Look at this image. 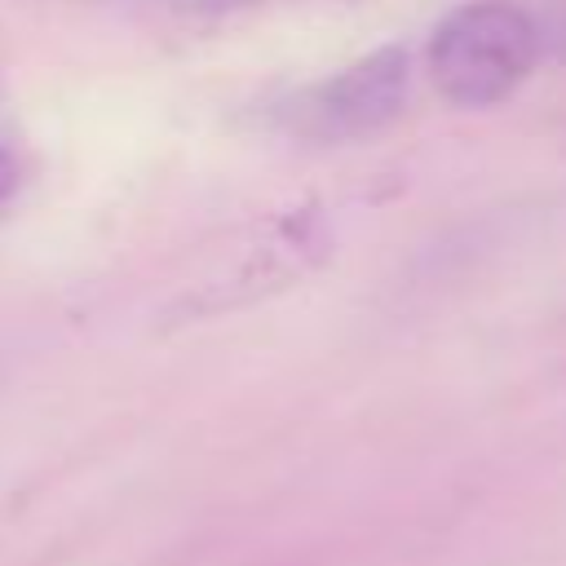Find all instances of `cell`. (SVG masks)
<instances>
[{
    "label": "cell",
    "instance_id": "obj_2",
    "mask_svg": "<svg viewBox=\"0 0 566 566\" xmlns=\"http://www.w3.org/2000/svg\"><path fill=\"white\" fill-rule=\"evenodd\" d=\"M407 88H411V57L402 44H385L340 66L336 75L314 80L292 97H283L274 111V124L287 137L318 142V146L363 142L402 115Z\"/></svg>",
    "mask_w": 566,
    "mask_h": 566
},
{
    "label": "cell",
    "instance_id": "obj_1",
    "mask_svg": "<svg viewBox=\"0 0 566 566\" xmlns=\"http://www.w3.org/2000/svg\"><path fill=\"white\" fill-rule=\"evenodd\" d=\"M539 57V27L513 0H469L451 9L429 44L424 71L442 102L482 111L509 102Z\"/></svg>",
    "mask_w": 566,
    "mask_h": 566
},
{
    "label": "cell",
    "instance_id": "obj_4",
    "mask_svg": "<svg viewBox=\"0 0 566 566\" xmlns=\"http://www.w3.org/2000/svg\"><path fill=\"white\" fill-rule=\"evenodd\" d=\"M159 9H172V13H190V18H217V13H234V9H248L256 0H155Z\"/></svg>",
    "mask_w": 566,
    "mask_h": 566
},
{
    "label": "cell",
    "instance_id": "obj_6",
    "mask_svg": "<svg viewBox=\"0 0 566 566\" xmlns=\"http://www.w3.org/2000/svg\"><path fill=\"white\" fill-rule=\"evenodd\" d=\"M4 93H9V88H4V66H0V102H4Z\"/></svg>",
    "mask_w": 566,
    "mask_h": 566
},
{
    "label": "cell",
    "instance_id": "obj_7",
    "mask_svg": "<svg viewBox=\"0 0 566 566\" xmlns=\"http://www.w3.org/2000/svg\"><path fill=\"white\" fill-rule=\"evenodd\" d=\"M562 49H566V31H562Z\"/></svg>",
    "mask_w": 566,
    "mask_h": 566
},
{
    "label": "cell",
    "instance_id": "obj_5",
    "mask_svg": "<svg viewBox=\"0 0 566 566\" xmlns=\"http://www.w3.org/2000/svg\"><path fill=\"white\" fill-rule=\"evenodd\" d=\"M22 186V168H18V155L9 146H0V203H9Z\"/></svg>",
    "mask_w": 566,
    "mask_h": 566
},
{
    "label": "cell",
    "instance_id": "obj_3",
    "mask_svg": "<svg viewBox=\"0 0 566 566\" xmlns=\"http://www.w3.org/2000/svg\"><path fill=\"white\" fill-rule=\"evenodd\" d=\"M327 221L314 208H296L279 221H270L212 283H199L181 310L186 314H217V310H234L243 301H256L265 292L287 287L292 279H301L305 270H314L327 256Z\"/></svg>",
    "mask_w": 566,
    "mask_h": 566
}]
</instances>
